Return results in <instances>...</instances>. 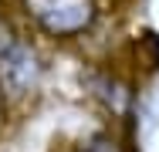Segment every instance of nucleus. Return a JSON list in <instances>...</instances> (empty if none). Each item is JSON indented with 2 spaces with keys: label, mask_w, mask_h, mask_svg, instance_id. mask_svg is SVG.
<instances>
[{
  "label": "nucleus",
  "mask_w": 159,
  "mask_h": 152,
  "mask_svg": "<svg viewBox=\"0 0 159 152\" xmlns=\"http://www.w3.org/2000/svg\"><path fill=\"white\" fill-rule=\"evenodd\" d=\"M92 88H95V95L112 108V112H125V108H129V98H132V95L125 91V85H122L119 78L95 74V78H92Z\"/></svg>",
  "instance_id": "nucleus-3"
},
{
  "label": "nucleus",
  "mask_w": 159,
  "mask_h": 152,
  "mask_svg": "<svg viewBox=\"0 0 159 152\" xmlns=\"http://www.w3.org/2000/svg\"><path fill=\"white\" fill-rule=\"evenodd\" d=\"M41 74H44V64L41 54L34 51L31 44H14L3 58H0V95L7 101H20L37 91L41 85Z\"/></svg>",
  "instance_id": "nucleus-2"
},
{
  "label": "nucleus",
  "mask_w": 159,
  "mask_h": 152,
  "mask_svg": "<svg viewBox=\"0 0 159 152\" xmlns=\"http://www.w3.org/2000/svg\"><path fill=\"white\" fill-rule=\"evenodd\" d=\"M24 10L44 34L61 41L92 30L98 17L95 0H24Z\"/></svg>",
  "instance_id": "nucleus-1"
},
{
  "label": "nucleus",
  "mask_w": 159,
  "mask_h": 152,
  "mask_svg": "<svg viewBox=\"0 0 159 152\" xmlns=\"http://www.w3.org/2000/svg\"><path fill=\"white\" fill-rule=\"evenodd\" d=\"M17 44V37H14V30H10V24H7V17H0V58L10 51Z\"/></svg>",
  "instance_id": "nucleus-5"
},
{
  "label": "nucleus",
  "mask_w": 159,
  "mask_h": 152,
  "mask_svg": "<svg viewBox=\"0 0 159 152\" xmlns=\"http://www.w3.org/2000/svg\"><path fill=\"white\" fill-rule=\"evenodd\" d=\"M88 152H122V145H119L112 135H95L92 145H88Z\"/></svg>",
  "instance_id": "nucleus-4"
}]
</instances>
